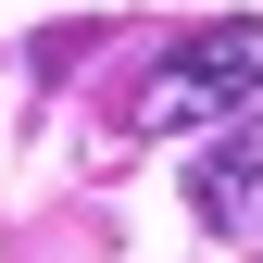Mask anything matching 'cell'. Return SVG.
<instances>
[{
  "label": "cell",
  "instance_id": "7a4b0ae2",
  "mask_svg": "<svg viewBox=\"0 0 263 263\" xmlns=\"http://www.w3.org/2000/svg\"><path fill=\"white\" fill-rule=\"evenodd\" d=\"M188 213H201L213 238H263V113L226 125V138L188 163Z\"/></svg>",
  "mask_w": 263,
  "mask_h": 263
},
{
  "label": "cell",
  "instance_id": "6da1fadb",
  "mask_svg": "<svg viewBox=\"0 0 263 263\" xmlns=\"http://www.w3.org/2000/svg\"><path fill=\"white\" fill-rule=\"evenodd\" d=\"M263 113V13H213L163 50L138 125H251Z\"/></svg>",
  "mask_w": 263,
  "mask_h": 263
}]
</instances>
